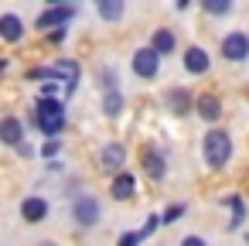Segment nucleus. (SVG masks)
Returning a JSON list of instances; mask_svg holds the SVG:
<instances>
[{"mask_svg":"<svg viewBox=\"0 0 249 246\" xmlns=\"http://www.w3.org/2000/svg\"><path fill=\"white\" fill-rule=\"evenodd\" d=\"M99 18L103 21H120L123 18V0H103V4H96Z\"/></svg>","mask_w":249,"mask_h":246,"instance_id":"18","label":"nucleus"},{"mask_svg":"<svg viewBox=\"0 0 249 246\" xmlns=\"http://www.w3.org/2000/svg\"><path fill=\"white\" fill-rule=\"evenodd\" d=\"M174 45H178V41H174V35H171L167 28H157V31L150 35V48H154L157 55H171Z\"/></svg>","mask_w":249,"mask_h":246,"instance_id":"17","label":"nucleus"},{"mask_svg":"<svg viewBox=\"0 0 249 246\" xmlns=\"http://www.w3.org/2000/svg\"><path fill=\"white\" fill-rule=\"evenodd\" d=\"M222 58H229V62L249 58V35L246 31H229L222 38Z\"/></svg>","mask_w":249,"mask_h":246,"instance_id":"4","label":"nucleus"},{"mask_svg":"<svg viewBox=\"0 0 249 246\" xmlns=\"http://www.w3.org/2000/svg\"><path fill=\"white\" fill-rule=\"evenodd\" d=\"M160 222H164V215H150V219L143 222V229H140V236H150V232H154V229H157Z\"/></svg>","mask_w":249,"mask_h":246,"instance_id":"24","label":"nucleus"},{"mask_svg":"<svg viewBox=\"0 0 249 246\" xmlns=\"http://www.w3.org/2000/svg\"><path fill=\"white\" fill-rule=\"evenodd\" d=\"M181 215H184V205H171V208H167V212H164V222H167V226H171V222H178V219H181Z\"/></svg>","mask_w":249,"mask_h":246,"instance_id":"23","label":"nucleus"},{"mask_svg":"<svg viewBox=\"0 0 249 246\" xmlns=\"http://www.w3.org/2000/svg\"><path fill=\"white\" fill-rule=\"evenodd\" d=\"M28 76H31V79H62V82H65V89L72 93V89L79 86L82 69H79V62H75V58H58V62H52L48 69H31Z\"/></svg>","mask_w":249,"mask_h":246,"instance_id":"2","label":"nucleus"},{"mask_svg":"<svg viewBox=\"0 0 249 246\" xmlns=\"http://www.w3.org/2000/svg\"><path fill=\"white\" fill-rule=\"evenodd\" d=\"M201 154H205V164L208 168H225L229 157H232V137L225 130H208L205 140H201Z\"/></svg>","mask_w":249,"mask_h":246,"instance_id":"1","label":"nucleus"},{"mask_svg":"<svg viewBox=\"0 0 249 246\" xmlns=\"http://www.w3.org/2000/svg\"><path fill=\"white\" fill-rule=\"evenodd\" d=\"M103 110H106V116H120V110H123V96L109 89L106 99H103Z\"/></svg>","mask_w":249,"mask_h":246,"instance_id":"20","label":"nucleus"},{"mask_svg":"<svg viewBox=\"0 0 249 246\" xmlns=\"http://www.w3.org/2000/svg\"><path fill=\"white\" fill-rule=\"evenodd\" d=\"M58 151H62V144H58V137H55V140H45V144H41V154H45V157H55Z\"/></svg>","mask_w":249,"mask_h":246,"instance_id":"22","label":"nucleus"},{"mask_svg":"<svg viewBox=\"0 0 249 246\" xmlns=\"http://www.w3.org/2000/svg\"><path fill=\"white\" fill-rule=\"evenodd\" d=\"M123 161H126L123 144H106V147L99 151V168H103V171H109L113 178H116V174H123Z\"/></svg>","mask_w":249,"mask_h":246,"instance_id":"8","label":"nucleus"},{"mask_svg":"<svg viewBox=\"0 0 249 246\" xmlns=\"http://www.w3.org/2000/svg\"><path fill=\"white\" fill-rule=\"evenodd\" d=\"M181 246H208V243H205L201 236H184V239H181Z\"/></svg>","mask_w":249,"mask_h":246,"instance_id":"26","label":"nucleus"},{"mask_svg":"<svg viewBox=\"0 0 249 246\" xmlns=\"http://www.w3.org/2000/svg\"><path fill=\"white\" fill-rule=\"evenodd\" d=\"M0 140H4L7 147H21L24 144V123L18 116H4L0 120Z\"/></svg>","mask_w":249,"mask_h":246,"instance_id":"9","label":"nucleus"},{"mask_svg":"<svg viewBox=\"0 0 249 246\" xmlns=\"http://www.w3.org/2000/svg\"><path fill=\"white\" fill-rule=\"evenodd\" d=\"M225 205L232 208V222H229V226H232V229H239V226L246 222V202H242L239 195H229V198H225Z\"/></svg>","mask_w":249,"mask_h":246,"instance_id":"19","label":"nucleus"},{"mask_svg":"<svg viewBox=\"0 0 249 246\" xmlns=\"http://www.w3.org/2000/svg\"><path fill=\"white\" fill-rule=\"evenodd\" d=\"M205 14H229L232 11V4H229V0H205Z\"/></svg>","mask_w":249,"mask_h":246,"instance_id":"21","label":"nucleus"},{"mask_svg":"<svg viewBox=\"0 0 249 246\" xmlns=\"http://www.w3.org/2000/svg\"><path fill=\"white\" fill-rule=\"evenodd\" d=\"M140 161H143V171H147V178H154V181H160V178L167 174V164H164V154H157L154 147H143V154H140Z\"/></svg>","mask_w":249,"mask_h":246,"instance_id":"10","label":"nucleus"},{"mask_svg":"<svg viewBox=\"0 0 249 246\" xmlns=\"http://www.w3.org/2000/svg\"><path fill=\"white\" fill-rule=\"evenodd\" d=\"M167 106H171V113H178V116H184V113H191L195 110V99H191V93L188 89H171L167 93Z\"/></svg>","mask_w":249,"mask_h":246,"instance_id":"16","label":"nucleus"},{"mask_svg":"<svg viewBox=\"0 0 249 246\" xmlns=\"http://www.w3.org/2000/svg\"><path fill=\"white\" fill-rule=\"evenodd\" d=\"M0 38L11 41V45L24 38V24H21L18 14H0Z\"/></svg>","mask_w":249,"mask_h":246,"instance_id":"15","label":"nucleus"},{"mask_svg":"<svg viewBox=\"0 0 249 246\" xmlns=\"http://www.w3.org/2000/svg\"><path fill=\"white\" fill-rule=\"evenodd\" d=\"M41 246H55V243H41Z\"/></svg>","mask_w":249,"mask_h":246,"instance_id":"27","label":"nucleus"},{"mask_svg":"<svg viewBox=\"0 0 249 246\" xmlns=\"http://www.w3.org/2000/svg\"><path fill=\"white\" fill-rule=\"evenodd\" d=\"M109 191H113V198H116V202H126V198H133V195H137V178H133L130 171H123V174H116V178H113Z\"/></svg>","mask_w":249,"mask_h":246,"instance_id":"13","label":"nucleus"},{"mask_svg":"<svg viewBox=\"0 0 249 246\" xmlns=\"http://www.w3.org/2000/svg\"><path fill=\"white\" fill-rule=\"evenodd\" d=\"M140 239H143V236H140V232H123V236H120V243H116V246H137V243H140Z\"/></svg>","mask_w":249,"mask_h":246,"instance_id":"25","label":"nucleus"},{"mask_svg":"<svg viewBox=\"0 0 249 246\" xmlns=\"http://www.w3.org/2000/svg\"><path fill=\"white\" fill-rule=\"evenodd\" d=\"M21 219H24V222H45V219H48V202L38 198V195L24 198V202H21Z\"/></svg>","mask_w":249,"mask_h":246,"instance_id":"11","label":"nucleus"},{"mask_svg":"<svg viewBox=\"0 0 249 246\" xmlns=\"http://www.w3.org/2000/svg\"><path fill=\"white\" fill-rule=\"evenodd\" d=\"M133 72H137L140 79H154V76L160 72V55H157L154 48H137V52H133Z\"/></svg>","mask_w":249,"mask_h":246,"instance_id":"6","label":"nucleus"},{"mask_svg":"<svg viewBox=\"0 0 249 246\" xmlns=\"http://www.w3.org/2000/svg\"><path fill=\"white\" fill-rule=\"evenodd\" d=\"M195 110H198V116H201L205 123H215V120L222 116V99H218V96H212V93H205V96H198Z\"/></svg>","mask_w":249,"mask_h":246,"instance_id":"12","label":"nucleus"},{"mask_svg":"<svg viewBox=\"0 0 249 246\" xmlns=\"http://www.w3.org/2000/svg\"><path fill=\"white\" fill-rule=\"evenodd\" d=\"M208 65H212V58H208L205 48H188V52H184V69H188L191 76H205Z\"/></svg>","mask_w":249,"mask_h":246,"instance_id":"14","label":"nucleus"},{"mask_svg":"<svg viewBox=\"0 0 249 246\" xmlns=\"http://www.w3.org/2000/svg\"><path fill=\"white\" fill-rule=\"evenodd\" d=\"M72 215H75V222H79L82 229H89V226H96V219H99V202H96L92 195H79L75 205H72Z\"/></svg>","mask_w":249,"mask_h":246,"instance_id":"7","label":"nucleus"},{"mask_svg":"<svg viewBox=\"0 0 249 246\" xmlns=\"http://www.w3.org/2000/svg\"><path fill=\"white\" fill-rule=\"evenodd\" d=\"M35 120H38L41 133L55 140V137L62 133V127H65V106H62L58 99H41L38 110H35Z\"/></svg>","mask_w":249,"mask_h":246,"instance_id":"3","label":"nucleus"},{"mask_svg":"<svg viewBox=\"0 0 249 246\" xmlns=\"http://www.w3.org/2000/svg\"><path fill=\"white\" fill-rule=\"evenodd\" d=\"M72 18H75V7H72V4H58V7H48V11L38 14V28H41V31H48V28L58 31V28H65Z\"/></svg>","mask_w":249,"mask_h":246,"instance_id":"5","label":"nucleus"}]
</instances>
